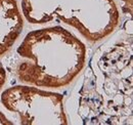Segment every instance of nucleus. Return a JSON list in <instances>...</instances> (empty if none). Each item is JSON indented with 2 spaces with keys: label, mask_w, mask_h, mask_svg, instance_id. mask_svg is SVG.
I'll list each match as a JSON object with an SVG mask.
<instances>
[{
  "label": "nucleus",
  "mask_w": 133,
  "mask_h": 125,
  "mask_svg": "<svg viewBox=\"0 0 133 125\" xmlns=\"http://www.w3.org/2000/svg\"><path fill=\"white\" fill-rule=\"evenodd\" d=\"M63 94L17 85L1 94L4 108L19 116L23 125L68 124Z\"/></svg>",
  "instance_id": "3"
},
{
  "label": "nucleus",
  "mask_w": 133,
  "mask_h": 125,
  "mask_svg": "<svg viewBox=\"0 0 133 125\" xmlns=\"http://www.w3.org/2000/svg\"><path fill=\"white\" fill-rule=\"evenodd\" d=\"M0 124L1 125H11V124H14V122H10V121L5 117V115H4L2 112H0Z\"/></svg>",
  "instance_id": "6"
},
{
  "label": "nucleus",
  "mask_w": 133,
  "mask_h": 125,
  "mask_svg": "<svg viewBox=\"0 0 133 125\" xmlns=\"http://www.w3.org/2000/svg\"><path fill=\"white\" fill-rule=\"evenodd\" d=\"M6 82V71L4 69V67L0 64V91L2 89V87L4 86Z\"/></svg>",
  "instance_id": "5"
},
{
  "label": "nucleus",
  "mask_w": 133,
  "mask_h": 125,
  "mask_svg": "<svg viewBox=\"0 0 133 125\" xmlns=\"http://www.w3.org/2000/svg\"><path fill=\"white\" fill-rule=\"evenodd\" d=\"M24 28V21L17 0H0V58L17 41Z\"/></svg>",
  "instance_id": "4"
},
{
  "label": "nucleus",
  "mask_w": 133,
  "mask_h": 125,
  "mask_svg": "<svg viewBox=\"0 0 133 125\" xmlns=\"http://www.w3.org/2000/svg\"><path fill=\"white\" fill-rule=\"evenodd\" d=\"M16 74L23 83L38 87L61 88L69 85L83 70L86 46L63 27L30 32L19 44Z\"/></svg>",
  "instance_id": "1"
},
{
  "label": "nucleus",
  "mask_w": 133,
  "mask_h": 125,
  "mask_svg": "<svg viewBox=\"0 0 133 125\" xmlns=\"http://www.w3.org/2000/svg\"><path fill=\"white\" fill-rule=\"evenodd\" d=\"M23 11L32 24L61 20L92 42L109 36L120 20L114 0H23Z\"/></svg>",
  "instance_id": "2"
}]
</instances>
